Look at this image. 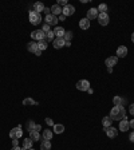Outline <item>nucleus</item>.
<instances>
[{"label":"nucleus","mask_w":134,"mask_h":150,"mask_svg":"<svg viewBox=\"0 0 134 150\" xmlns=\"http://www.w3.org/2000/svg\"><path fill=\"white\" fill-rule=\"evenodd\" d=\"M58 5H59V7L62 5V7L65 8L66 5H67V1H66V0H59V1H58Z\"/></svg>","instance_id":"34"},{"label":"nucleus","mask_w":134,"mask_h":150,"mask_svg":"<svg viewBox=\"0 0 134 150\" xmlns=\"http://www.w3.org/2000/svg\"><path fill=\"white\" fill-rule=\"evenodd\" d=\"M28 150H34V149H32V147H31V149H28Z\"/></svg>","instance_id":"45"},{"label":"nucleus","mask_w":134,"mask_h":150,"mask_svg":"<svg viewBox=\"0 0 134 150\" xmlns=\"http://www.w3.org/2000/svg\"><path fill=\"white\" fill-rule=\"evenodd\" d=\"M77 89L79 91H87L90 89V82L86 81V79H82V81H78L77 83Z\"/></svg>","instance_id":"4"},{"label":"nucleus","mask_w":134,"mask_h":150,"mask_svg":"<svg viewBox=\"0 0 134 150\" xmlns=\"http://www.w3.org/2000/svg\"><path fill=\"white\" fill-rule=\"evenodd\" d=\"M129 111H130L131 115H134V103L130 105V109H129Z\"/></svg>","instance_id":"37"},{"label":"nucleus","mask_w":134,"mask_h":150,"mask_svg":"<svg viewBox=\"0 0 134 150\" xmlns=\"http://www.w3.org/2000/svg\"><path fill=\"white\" fill-rule=\"evenodd\" d=\"M117 62H118V58L117 56H110V58H107L106 60H105V64L107 66V67H114L115 64H117Z\"/></svg>","instance_id":"14"},{"label":"nucleus","mask_w":134,"mask_h":150,"mask_svg":"<svg viewBox=\"0 0 134 150\" xmlns=\"http://www.w3.org/2000/svg\"><path fill=\"white\" fill-rule=\"evenodd\" d=\"M52 129H54V133H55V134H62V133L65 131V126H63L62 123H56V125H54Z\"/></svg>","instance_id":"20"},{"label":"nucleus","mask_w":134,"mask_h":150,"mask_svg":"<svg viewBox=\"0 0 134 150\" xmlns=\"http://www.w3.org/2000/svg\"><path fill=\"white\" fill-rule=\"evenodd\" d=\"M38 47H39V50H40V51L47 50V42H46V39H43V40L38 42Z\"/></svg>","instance_id":"30"},{"label":"nucleus","mask_w":134,"mask_h":150,"mask_svg":"<svg viewBox=\"0 0 134 150\" xmlns=\"http://www.w3.org/2000/svg\"><path fill=\"white\" fill-rule=\"evenodd\" d=\"M32 143H34V141H32V139L24 138L23 139V149H26V150L31 149V147H32Z\"/></svg>","instance_id":"22"},{"label":"nucleus","mask_w":134,"mask_h":150,"mask_svg":"<svg viewBox=\"0 0 134 150\" xmlns=\"http://www.w3.org/2000/svg\"><path fill=\"white\" fill-rule=\"evenodd\" d=\"M58 22H59L58 16L52 15V14H50V15H46V24H48V26H56Z\"/></svg>","instance_id":"8"},{"label":"nucleus","mask_w":134,"mask_h":150,"mask_svg":"<svg viewBox=\"0 0 134 150\" xmlns=\"http://www.w3.org/2000/svg\"><path fill=\"white\" fill-rule=\"evenodd\" d=\"M131 42L134 43V32H133V34H131Z\"/></svg>","instance_id":"44"},{"label":"nucleus","mask_w":134,"mask_h":150,"mask_svg":"<svg viewBox=\"0 0 134 150\" xmlns=\"http://www.w3.org/2000/svg\"><path fill=\"white\" fill-rule=\"evenodd\" d=\"M52 46L54 48H62V47H65L66 46V42H65V39L63 38H56V39H54V42H52Z\"/></svg>","instance_id":"10"},{"label":"nucleus","mask_w":134,"mask_h":150,"mask_svg":"<svg viewBox=\"0 0 134 150\" xmlns=\"http://www.w3.org/2000/svg\"><path fill=\"white\" fill-rule=\"evenodd\" d=\"M105 131H106V134L109 138H115L117 135H118V130L115 129V127L110 126V127H105Z\"/></svg>","instance_id":"9"},{"label":"nucleus","mask_w":134,"mask_h":150,"mask_svg":"<svg viewBox=\"0 0 134 150\" xmlns=\"http://www.w3.org/2000/svg\"><path fill=\"white\" fill-rule=\"evenodd\" d=\"M23 105H24V106H36V105H38V102H36V100H34L32 98H26V99L23 100Z\"/></svg>","instance_id":"25"},{"label":"nucleus","mask_w":134,"mask_h":150,"mask_svg":"<svg viewBox=\"0 0 134 150\" xmlns=\"http://www.w3.org/2000/svg\"><path fill=\"white\" fill-rule=\"evenodd\" d=\"M31 38L35 39V40H38V42H40V40H43V39L46 38V34H44L42 30H36V31H34V32H31Z\"/></svg>","instance_id":"5"},{"label":"nucleus","mask_w":134,"mask_h":150,"mask_svg":"<svg viewBox=\"0 0 134 150\" xmlns=\"http://www.w3.org/2000/svg\"><path fill=\"white\" fill-rule=\"evenodd\" d=\"M127 55V48L125 46H119L117 48V58H125Z\"/></svg>","instance_id":"13"},{"label":"nucleus","mask_w":134,"mask_h":150,"mask_svg":"<svg viewBox=\"0 0 134 150\" xmlns=\"http://www.w3.org/2000/svg\"><path fill=\"white\" fill-rule=\"evenodd\" d=\"M27 50L30 51V52H32V54H35L36 51L39 50V47H38V43H35V42H31L27 44Z\"/></svg>","instance_id":"17"},{"label":"nucleus","mask_w":134,"mask_h":150,"mask_svg":"<svg viewBox=\"0 0 134 150\" xmlns=\"http://www.w3.org/2000/svg\"><path fill=\"white\" fill-rule=\"evenodd\" d=\"M63 39H65V42H70V40L73 39V32H71V31H66Z\"/></svg>","instance_id":"32"},{"label":"nucleus","mask_w":134,"mask_h":150,"mask_svg":"<svg viewBox=\"0 0 134 150\" xmlns=\"http://www.w3.org/2000/svg\"><path fill=\"white\" fill-rule=\"evenodd\" d=\"M23 137V130H22V125H19L18 127H15V129H12L11 131H10V138L11 139H19Z\"/></svg>","instance_id":"3"},{"label":"nucleus","mask_w":134,"mask_h":150,"mask_svg":"<svg viewBox=\"0 0 134 150\" xmlns=\"http://www.w3.org/2000/svg\"><path fill=\"white\" fill-rule=\"evenodd\" d=\"M54 34H55L56 38H63L65 34H66V30L63 27H56L55 30H54Z\"/></svg>","instance_id":"18"},{"label":"nucleus","mask_w":134,"mask_h":150,"mask_svg":"<svg viewBox=\"0 0 134 150\" xmlns=\"http://www.w3.org/2000/svg\"><path fill=\"white\" fill-rule=\"evenodd\" d=\"M42 31H43V32H44V34H46V32H48V31H51V30H50V26H48V24H46V23H44V24H43V28H42Z\"/></svg>","instance_id":"33"},{"label":"nucleus","mask_w":134,"mask_h":150,"mask_svg":"<svg viewBox=\"0 0 134 150\" xmlns=\"http://www.w3.org/2000/svg\"><path fill=\"white\" fill-rule=\"evenodd\" d=\"M113 121H122L126 118V110L123 106H114L110 110V115H109Z\"/></svg>","instance_id":"1"},{"label":"nucleus","mask_w":134,"mask_h":150,"mask_svg":"<svg viewBox=\"0 0 134 150\" xmlns=\"http://www.w3.org/2000/svg\"><path fill=\"white\" fill-rule=\"evenodd\" d=\"M46 42H54V39H55V34H54V31H48L46 32Z\"/></svg>","instance_id":"29"},{"label":"nucleus","mask_w":134,"mask_h":150,"mask_svg":"<svg viewBox=\"0 0 134 150\" xmlns=\"http://www.w3.org/2000/svg\"><path fill=\"white\" fill-rule=\"evenodd\" d=\"M111 123H113V119H111L110 117H105L103 119H102V125H103V127H110Z\"/></svg>","instance_id":"28"},{"label":"nucleus","mask_w":134,"mask_h":150,"mask_svg":"<svg viewBox=\"0 0 134 150\" xmlns=\"http://www.w3.org/2000/svg\"><path fill=\"white\" fill-rule=\"evenodd\" d=\"M44 4L40 3V1H38V3H35L34 4V11L35 12H38V14H40V12H44Z\"/></svg>","instance_id":"21"},{"label":"nucleus","mask_w":134,"mask_h":150,"mask_svg":"<svg viewBox=\"0 0 134 150\" xmlns=\"http://www.w3.org/2000/svg\"><path fill=\"white\" fill-rule=\"evenodd\" d=\"M79 27L82 28V30H88V28H90V20H88L87 18L80 19L79 20Z\"/></svg>","instance_id":"16"},{"label":"nucleus","mask_w":134,"mask_h":150,"mask_svg":"<svg viewBox=\"0 0 134 150\" xmlns=\"http://www.w3.org/2000/svg\"><path fill=\"white\" fill-rule=\"evenodd\" d=\"M46 123L48 125V126H54L55 123H54V121L51 119V118H46Z\"/></svg>","instance_id":"35"},{"label":"nucleus","mask_w":134,"mask_h":150,"mask_svg":"<svg viewBox=\"0 0 134 150\" xmlns=\"http://www.w3.org/2000/svg\"><path fill=\"white\" fill-rule=\"evenodd\" d=\"M35 55H36V56H40V55H42V51H40V50H38V51H36V52H35Z\"/></svg>","instance_id":"41"},{"label":"nucleus","mask_w":134,"mask_h":150,"mask_svg":"<svg viewBox=\"0 0 134 150\" xmlns=\"http://www.w3.org/2000/svg\"><path fill=\"white\" fill-rule=\"evenodd\" d=\"M30 139L32 141H39L40 139V134H39V131H30Z\"/></svg>","instance_id":"27"},{"label":"nucleus","mask_w":134,"mask_h":150,"mask_svg":"<svg viewBox=\"0 0 134 150\" xmlns=\"http://www.w3.org/2000/svg\"><path fill=\"white\" fill-rule=\"evenodd\" d=\"M28 19H30L31 24L36 26V24H40V22H42V15L38 14V12H35V11H31L30 15H28Z\"/></svg>","instance_id":"2"},{"label":"nucleus","mask_w":134,"mask_h":150,"mask_svg":"<svg viewBox=\"0 0 134 150\" xmlns=\"http://www.w3.org/2000/svg\"><path fill=\"white\" fill-rule=\"evenodd\" d=\"M40 129H42V126H40V125H35L32 121H28V122H27V130L28 131H34V130L39 131Z\"/></svg>","instance_id":"12"},{"label":"nucleus","mask_w":134,"mask_h":150,"mask_svg":"<svg viewBox=\"0 0 134 150\" xmlns=\"http://www.w3.org/2000/svg\"><path fill=\"white\" fill-rule=\"evenodd\" d=\"M97 10H98L99 14H105V12H107L109 8H107V4H99V7L97 8Z\"/></svg>","instance_id":"31"},{"label":"nucleus","mask_w":134,"mask_h":150,"mask_svg":"<svg viewBox=\"0 0 134 150\" xmlns=\"http://www.w3.org/2000/svg\"><path fill=\"white\" fill-rule=\"evenodd\" d=\"M129 139H130L131 142H134V130L131 131V134H130V137H129Z\"/></svg>","instance_id":"39"},{"label":"nucleus","mask_w":134,"mask_h":150,"mask_svg":"<svg viewBox=\"0 0 134 150\" xmlns=\"http://www.w3.org/2000/svg\"><path fill=\"white\" fill-rule=\"evenodd\" d=\"M50 149H51V142L43 139L42 143H40V150H50Z\"/></svg>","instance_id":"24"},{"label":"nucleus","mask_w":134,"mask_h":150,"mask_svg":"<svg viewBox=\"0 0 134 150\" xmlns=\"http://www.w3.org/2000/svg\"><path fill=\"white\" fill-rule=\"evenodd\" d=\"M113 103H114V106H122L123 103H125V99H123L122 96H114V99H113Z\"/></svg>","instance_id":"23"},{"label":"nucleus","mask_w":134,"mask_h":150,"mask_svg":"<svg viewBox=\"0 0 134 150\" xmlns=\"http://www.w3.org/2000/svg\"><path fill=\"white\" fill-rule=\"evenodd\" d=\"M52 131L48 130V129H46V130L43 131V139H46V141H50L51 138H52Z\"/></svg>","instance_id":"26"},{"label":"nucleus","mask_w":134,"mask_h":150,"mask_svg":"<svg viewBox=\"0 0 134 150\" xmlns=\"http://www.w3.org/2000/svg\"><path fill=\"white\" fill-rule=\"evenodd\" d=\"M50 10H51V14H52V15H55V16L62 15V8L59 7L58 4H54V5L50 8Z\"/></svg>","instance_id":"19"},{"label":"nucleus","mask_w":134,"mask_h":150,"mask_svg":"<svg viewBox=\"0 0 134 150\" xmlns=\"http://www.w3.org/2000/svg\"><path fill=\"white\" fill-rule=\"evenodd\" d=\"M129 125H130V129H133L134 130V119H131L130 122H129Z\"/></svg>","instance_id":"40"},{"label":"nucleus","mask_w":134,"mask_h":150,"mask_svg":"<svg viewBox=\"0 0 134 150\" xmlns=\"http://www.w3.org/2000/svg\"><path fill=\"white\" fill-rule=\"evenodd\" d=\"M98 15H99V12L97 8H90L87 11V19L88 20H93V19H98Z\"/></svg>","instance_id":"11"},{"label":"nucleus","mask_w":134,"mask_h":150,"mask_svg":"<svg viewBox=\"0 0 134 150\" xmlns=\"http://www.w3.org/2000/svg\"><path fill=\"white\" fill-rule=\"evenodd\" d=\"M118 129H121V131H127L129 129H130V125H129V121L125 118V119L119 121V127Z\"/></svg>","instance_id":"15"},{"label":"nucleus","mask_w":134,"mask_h":150,"mask_svg":"<svg viewBox=\"0 0 134 150\" xmlns=\"http://www.w3.org/2000/svg\"><path fill=\"white\" fill-rule=\"evenodd\" d=\"M107 73L111 74V73H113V69H111V67H107Z\"/></svg>","instance_id":"42"},{"label":"nucleus","mask_w":134,"mask_h":150,"mask_svg":"<svg viewBox=\"0 0 134 150\" xmlns=\"http://www.w3.org/2000/svg\"><path fill=\"white\" fill-rule=\"evenodd\" d=\"M11 150H22V149H20L19 146H14V147H12V149H11Z\"/></svg>","instance_id":"43"},{"label":"nucleus","mask_w":134,"mask_h":150,"mask_svg":"<svg viewBox=\"0 0 134 150\" xmlns=\"http://www.w3.org/2000/svg\"><path fill=\"white\" fill-rule=\"evenodd\" d=\"M14 146H19V141L18 139H12V147Z\"/></svg>","instance_id":"36"},{"label":"nucleus","mask_w":134,"mask_h":150,"mask_svg":"<svg viewBox=\"0 0 134 150\" xmlns=\"http://www.w3.org/2000/svg\"><path fill=\"white\" fill-rule=\"evenodd\" d=\"M58 19L61 20V22H65V20H66V16L63 15V14H62V15H59V16H58Z\"/></svg>","instance_id":"38"},{"label":"nucleus","mask_w":134,"mask_h":150,"mask_svg":"<svg viewBox=\"0 0 134 150\" xmlns=\"http://www.w3.org/2000/svg\"><path fill=\"white\" fill-rule=\"evenodd\" d=\"M74 12H75V7L71 5V4H67L65 8H62V14H63L66 18H67V16L74 15Z\"/></svg>","instance_id":"7"},{"label":"nucleus","mask_w":134,"mask_h":150,"mask_svg":"<svg viewBox=\"0 0 134 150\" xmlns=\"http://www.w3.org/2000/svg\"><path fill=\"white\" fill-rule=\"evenodd\" d=\"M109 22H110V18H109V15H107V12L98 15V23H99L101 26H107Z\"/></svg>","instance_id":"6"}]
</instances>
